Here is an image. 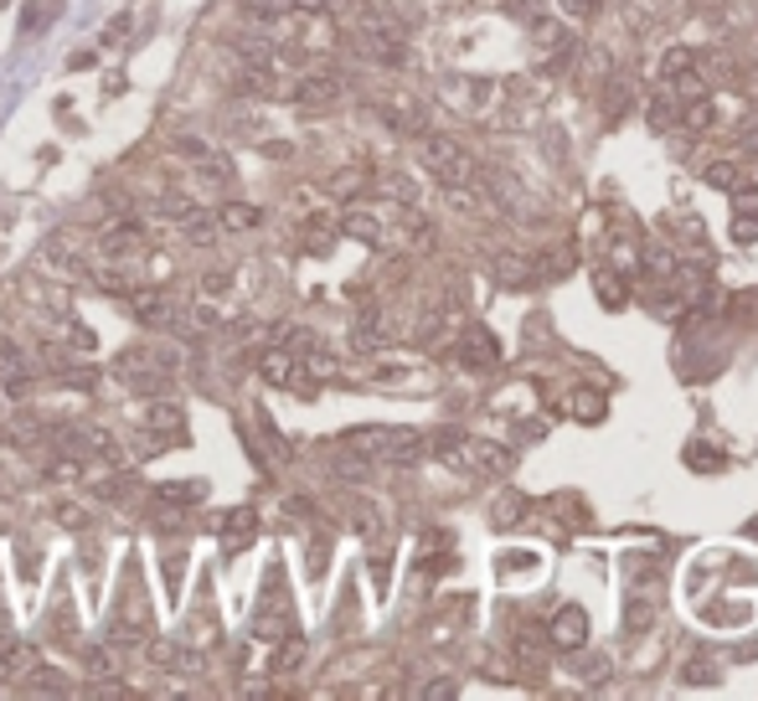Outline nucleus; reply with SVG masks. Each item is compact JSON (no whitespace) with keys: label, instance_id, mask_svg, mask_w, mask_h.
<instances>
[{"label":"nucleus","instance_id":"nucleus-1","mask_svg":"<svg viewBox=\"0 0 758 701\" xmlns=\"http://www.w3.org/2000/svg\"><path fill=\"white\" fill-rule=\"evenodd\" d=\"M341 448L346 454H356V459H367V465H413V459H424L428 454V433L418 429H351L346 439H341Z\"/></svg>","mask_w":758,"mask_h":701},{"label":"nucleus","instance_id":"nucleus-2","mask_svg":"<svg viewBox=\"0 0 758 701\" xmlns=\"http://www.w3.org/2000/svg\"><path fill=\"white\" fill-rule=\"evenodd\" d=\"M418 165H424L439 186H465V181H480V160L469 156L460 139H449V135H424V139H418Z\"/></svg>","mask_w":758,"mask_h":701},{"label":"nucleus","instance_id":"nucleus-3","mask_svg":"<svg viewBox=\"0 0 758 701\" xmlns=\"http://www.w3.org/2000/svg\"><path fill=\"white\" fill-rule=\"evenodd\" d=\"M124 305H130V315H135L145 331H186L181 299L171 290H160V284H135V290L124 294Z\"/></svg>","mask_w":758,"mask_h":701},{"label":"nucleus","instance_id":"nucleus-4","mask_svg":"<svg viewBox=\"0 0 758 701\" xmlns=\"http://www.w3.org/2000/svg\"><path fill=\"white\" fill-rule=\"evenodd\" d=\"M351 47H356L367 62H377V67H403V62H408V37H403L392 21H382V16L362 21V26H356V37H351Z\"/></svg>","mask_w":758,"mask_h":701},{"label":"nucleus","instance_id":"nucleus-5","mask_svg":"<svg viewBox=\"0 0 758 701\" xmlns=\"http://www.w3.org/2000/svg\"><path fill=\"white\" fill-rule=\"evenodd\" d=\"M150 635H156L150 604H145V593L130 583V588H124V604H119L114 619H109V644H145Z\"/></svg>","mask_w":758,"mask_h":701},{"label":"nucleus","instance_id":"nucleus-6","mask_svg":"<svg viewBox=\"0 0 758 701\" xmlns=\"http://www.w3.org/2000/svg\"><path fill=\"white\" fill-rule=\"evenodd\" d=\"M58 444L68 454H78V459H98V465H114L119 459V439L109 429H98V423H62Z\"/></svg>","mask_w":758,"mask_h":701},{"label":"nucleus","instance_id":"nucleus-7","mask_svg":"<svg viewBox=\"0 0 758 701\" xmlns=\"http://www.w3.org/2000/svg\"><path fill=\"white\" fill-rule=\"evenodd\" d=\"M258 377L269 382V388H310V377H305V367H299V356L284 346H269L264 356H258Z\"/></svg>","mask_w":758,"mask_h":701},{"label":"nucleus","instance_id":"nucleus-8","mask_svg":"<svg viewBox=\"0 0 758 701\" xmlns=\"http://www.w3.org/2000/svg\"><path fill=\"white\" fill-rule=\"evenodd\" d=\"M341 233L356 237V243H371V248H382V243H392V227L382 212H371V207H356L351 201L346 212H341Z\"/></svg>","mask_w":758,"mask_h":701},{"label":"nucleus","instance_id":"nucleus-9","mask_svg":"<svg viewBox=\"0 0 758 701\" xmlns=\"http://www.w3.org/2000/svg\"><path fill=\"white\" fill-rule=\"evenodd\" d=\"M547 640L558 644V650H567V655H573V650H584V644H588V614L578 604L558 608L552 624H547Z\"/></svg>","mask_w":758,"mask_h":701},{"label":"nucleus","instance_id":"nucleus-10","mask_svg":"<svg viewBox=\"0 0 758 701\" xmlns=\"http://www.w3.org/2000/svg\"><path fill=\"white\" fill-rule=\"evenodd\" d=\"M335 98H341V78H331V73H305L290 88V103H299V109H331Z\"/></svg>","mask_w":758,"mask_h":701},{"label":"nucleus","instance_id":"nucleus-11","mask_svg":"<svg viewBox=\"0 0 758 701\" xmlns=\"http://www.w3.org/2000/svg\"><path fill=\"white\" fill-rule=\"evenodd\" d=\"M454 356H460V367H469V371L501 367V346H496V335L490 331H465L460 335V346H454Z\"/></svg>","mask_w":758,"mask_h":701},{"label":"nucleus","instance_id":"nucleus-12","mask_svg":"<svg viewBox=\"0 0 758 701\" xmlns=\"http://www.w3.org/2000/svg\"><path fill=\"white\" fill-rule=\"evenodd\" d=\"M175 233L186 237V243H192V248H212L217 237H222V227H217V212L212 207H186V212L175 217Z\"/></svg>","mask_w":758,"mask_h":701},{"label":"nucleus","instance_id":"nucleus-13","mask_svg":"<svg viewBox=\"0 0 758 701\" xmlns=\"http://www.w3.org/2000/svg\"><path fill=\"white\" fill-rule=\"evenodd\" d=\"M377 119L398 130V135H424V103L418 98H382L377 103Z\"/></svg>","mask_w":758,"mask_h":701},{"label":"nucleus","instance_id":"nucleus-14","mask_svg":"<svg viewBox=\"0 0 758 701\" xmlns=\"http://www.w3.org/2000/svg\"><path fill=\"white\" fill-rule=\"evenodd\" d=\"M41 263H47V269H58V273H68V279H88V258L73 248V237H68V233L47 237V248H41Z\"/></svg>","mask_w":758,"mask_h":701},{"label":"nucleus","instance_id":"nucleus-15","mask_svg":"<svg viewBox=\"0 0 758 701\" xmlns=\"http://www.w3.org/2000/svg\"><path fill=\"white\" fill-rule=\"evenodd\" d=\"M150 429H156V444H186V413L166 403V392L150 397Z\"/></svg>","mask_w":758,"mask_h":701},{"label":"nucleus","instance_id":"nucleus-16","mask_svg":"<svg viewBox=\"0 0 758 701\" xmlns=\"http://www.w3.org/2000/svg\"><path fill=\"white\" fill-rule=\"evenodd\" d=\"M392 237H403L408 248H433V243H439V227H433L424 212L403 207V212H398V222H392Z\"/></svg>","mask_w":758,"mask_h":701},{"label":"nucleus","instance_id":"nucleus-17","mask_svg":"<svg viewBox=\"0 0 758 701\" xmlns=\"http://www.w3.org/2000/svg\"><path fill=\"white\" fill-rule=\"evenodd\" d=\"M258 222H264V212L248 207V201H222V207H217V227H222V233H253Z\"/></svg>","mask_w":758,"mask_h":701},{"label":"nucleus","instance_id":"nucleus-18","mask_svg":"<svg viewBox=\"0 0 758 701\" xmlns=\"http://www.w3.org/2000/svg\"><path fill=\"white\" fill-rule=\"evenodd\" d=\"M196 165V181H207V186H217V192H228L237 181V171H233V160L228 156H217V150H207L201 160H192Z\"/></svg>","mask_w":758,"mask_h":701},{"label":"nucleus","instance_id":"nucleus-19","mask_svg":"<svg viewBox=\"0 0 758 701\" xmlns=\"http://www.w3.org/2000/svg\"><path fill=\"white\" fill-rule=\"evenodd\" d=\"M594 290H599V299H603V305H609V310H624V305H629V290H624V273H620V269H609V263H603V269L594 273Z\"/></svg>","mask_w":758,"mask_h":701},{"label":"nucleus","instance_id":"nucleus-20","mask_svg":"<svg viewBox=\"0 0 758 701\" xmlns=\"http://www.w3.org/2000/svg\"><path fill=\"white\" fill-rule=\"evenodd\" d=\"M83 671H88L94 681H109V676H119L114 650H109V644H83Z\"/></svg>","mask_w":758,"mask_h":701},{"label":"nucleus","instance_id":"nucleus-21","mask_svg":"<svg viewBox=\"0 0 758 701\" xmlns=\"http://www.w3.org/2000/svg\"><path fill=\"white\" fill-rule=\"evenodd\" d=\"M290 629H294V624L284 619V614H273V608H258V614H253V635H258L264 644H279Z\"/></svg>","mask_w":758,"mask_h":701},{"label":"nucleus","instance_id":"nucleus-22","mask_svg":"<svg viewBox=\"0 0 758 701\" xmlns=\"http://www.w3.org/2000/svg\"><path fill=\"white\" fill-rule=\"evenodd\" d=\"M26 371H32V356H26L11 335H0V382H5V377H26Z\"/></svg>","mask_w":758,"mask_h":701},{"label":"nucleus","instance_id":"nucleus-23","mask_svg":"<svg viewBox=\"0 0 758 701\" xmlns=\"http://www.w3.org/2000/svg\"><path fill=\"white\" fill-rule=\"evenodd\" d=\"M273 346L294 350V356H305V350L320 346V335L310 331V325H279V335H273Z\"/></svg>","mask_w":758,"mask_h":701},{"label":"nucleus","instance_id":"nucleus-24","mask_svg":"<svg viewBox=\"0 0 758 701\" xmlns=\"http://www.w3.org/2000/svg\"><path fill=\"white\" fill-rule=\"evenodd\" d=\"M681 681L712 686V681H718V661H712V655H701V650H692V655L681 661Z\"/></svg>","mask_w":758,"mask_h":701},{"label":"nucleus","instance_id":"nucleus-25","mask_svg":"<svg viewBox=\"0 0 758 701\" xmlns=\"http://www.w3.org/2000/svg\"><path fill=\"white\" fill-rule=\"evenodd\" d=\"M299 661H305V640H299V635H294V629H290V635L279 640V655H273V665H269V671H273V676H290V671H294V665H299Z\"/></svg>","mask_w":758,"mask_h":701},{"label":"nucleus","instance_id":"nucleus-26","mask_svg":"<svg viewBox=\"0 0 758 701\" xmlns=\"http://www.w3.org/2000/svg\"><path fill=\"white\" fill-rule=\"evenodd\" d=\"M335 237V222L331 217H305V248H315V254H326Z\"/></svg>","mask_w":758,"mask_h":701},{"label":"nucleus","instance_id":"nucleus-27","mask_svg":"<svg viewBox=\"0 0 758 701\" xmlns=\"http://www.w3.org/2000/svg\"><path fill=\"white\" fill-rule=\"evenodd\" d=\"M207 495V485H160L156 501L160 506H192V501H201Z\"/></svg>","mask_w":758,"mask_h":701},{"label":"nucleus","instance_id":"nucleus-28","mask_svg":"<svg viewBox=\"0 0 758 701\" xmlns=\"http://www.w3.org/2000/svg\"><path fill=\"white\" fill-rule=\"evenodd\" d=\"M686 67H697V52H686V47H671L661 58V83H671V78H681Z\"/></svg>","mask_w":758,"mask_h":701},{"label":"nucleus","instance_id":"nucleus-29","mask_svg":"<svg viewBox=\"0 0 758 701\" xmlns=\"http://www.w3.org/2000/svg\"><path fill=\"white\" fill-rule=\"evenodd\" d=\"M196 290L207 294V299H222V294L233 290V273H228V269H207L201 279H196Z\"/></svg>","mask_w":758,"mask_h":701},{"label":"nucleus","instance_id":"nucleus-30","mask_svg":"<svg viewBox=\"0 0 758 701\" xmlns=\"http://www.w3.org/2000/svg\"><path fill=\"white\" fill-rule=\"evenodd\" d=\"M362 186H367V175H362V171H335L331 181H326V192H331V196H356Z\"/></svg>","mask_w":758,"mask_h":701},{"label":"nucleus","instance_id":"nucleus-31","mask_svg":"<svg viewBox=\"0 0 758 701\" xmlns=\"http://www.w3.org/2000/svg\"><path fill=\"white\" fill-rule=\"evenodd\" d=\"M58 382L68 392H94L98 388V371L88 367V371H73V367H58Z\"/></svg>","mask_w":758,"mask_h":701},{"label":"nucleus","instance_id":"nucleus-32","mask_svg":"<svg viewBox=\"0 0 758 701\" xmlns=\"http://www.w3.org/2000/svg\"><path fill=\"white\" fill-rule=\"evenodd\" d=\"M382 192H388L392 201H403V207H413V201H418V186H413L408 175H382Z\"/></svg>","mask_w":758,"mask_h":701},{"label":"nucleus","instance_id":"nucleus-33","mask_svg":"<svg viewBox=\"0 0 758 701\" xmlns=\"http://www.w3.org/2000/svg\"><path fill=\"white\" fill-rule=\"evenodd\" d=\"M207 150H212V139H196V135L171 139V156H181V160H201Z\"/></svg>","mask_w":758,"mask_h":701},{"label":"nucleus","instance_id":"nucleus-34","mask_svg":"<svg viewBox=\"0 0 758 701\" xmlns=\"http://www.w3.org/2000/svg\"><path fill=\"white\" fill-rule=\"evenodd\" d=\"M351 526H356L362 537H377V531H382V516H377V506H356L351 511Z\"/></svg>","mask_w":758,"mask_h":701},{"label":"nucleus","instance_id":"nucleus-35","mask_svg":"<svg viewBox=\"0 0 758 701\" xmlns=\"http://www.w3.org/2000/svg\"><path fill=\"white\" fill-rule=\"evenodd\" d=\"M707 186L733 192V186H738V165H733V160H728V165H707Z\"/></svg>","mask_w":758,"mask_h":701},{"label":"nucleus","instance_id":"nucleus-36","mask_svg":"<svg viewBox=\"0 0 758 701\" xmlns=\"http://www.w3.org/2000/svg\"><path fill=\"white\" fill-rule=\"evenodd\" d=\"M516 655H522L526 665H542V644H537V635H531V629H522V635H516Z\"/></svg>","mask_w":758,"mask_h":701},{"label":"nucleus","instance_id":"nucleus-37","mask_svg":"<svg viewBox=\"0 0 758 701\" xmlns=\"http://www.w3.org/2000/svg\"><path fill=\"white\" fill-rule=\"evenodd\" d=\"M624 624H629V629H640V624H650V604H645L640 593H629V604H624Z\"/></svg>","mask_w":758,"mask_h":701},{"label":"nucleus","instance_id":"nucleus-38","mask_svg":"<svg viewBox=\"0 0 758 701\" xmlns=\"http://www.w3.org/2000/svg\"><path fill=\"white\" fill-rule=\"evenodd\" d=\"M599 5H603V0H563V16H578V21H584V16H594Z\"/></svg>","mask_w":758,"mask_h":701},{"label":"nucleus","instance_id":"nucleus-39","mask_svg":"<svg viewBox=\"0 0 758 701\" xmlns=\"http://www.w3.org/2000/svg\"><path fill=\"white\" fill-rule=\"evenodd\" d=\"M248 531H253V516H248V511H237V516H233V526H228V542H243V537H248Z\"/></svg>","mask_w":758,"mask_h":701},{"label":"nucleus","instance_id":"nucleus-40","mask_svg":"<svg viewBox=\"0 0 758 701\" xmlns=\"http://www.w3.org/2000/svg\"><path fill=\"white\" fill-rule=\"evenodd\" d=\"M686 454H692V465H707V469L722 465V454H718V448H707V444H692Z\"/></svg>","mask_w":758,"mask_h":701},{"label":"nucleus","instance_id":"nucleus-41","mask_svg":"<svg viewBox=\"0 0 758 701\" xmlns=\"http://www.w3.org/2000/svg\"><path fill=\"white\" fill-rule=\"evenodd\" d=\"M181 573H186V557H181V552L166 557V583H171V593H175V583H181Z\"/></svg>","mask_w":758,"mask_h":701},{"label":"nucleus","instance_id":"nucleus-42","mask_svg":"<svg viewBox=\"0 0 758 701\" xmlns=\"http://www.w3.org/2000/svg\"><path fill=\"white\" fill-rule=\"evenodd\" d=\"M68 67H73V73H78V67H94V52H73V58H68Z\"/></svg>","mask_w":758,"mask_h":701},{"label":"nucleus","instance_id":"nucleus-43","mask_svg":"<svg viewBox=\"0 0 758 701\" xmlns=\"http://www.w3.org/2000/svg\"><path fill=\"white\" fill-rule=\"evenodd\" d=\"M578 413H584V418H599V403H594V397L584 392V397H578Z\"/></svg>","mask_w":758,"mask_h":701},{"label":"nucleus","instance_id":"nucleus-44","mask_svg":"<svg viewBox=\"0 0 758 701\" xmlns=\"http://www.w3.org/2000/svg\"><path fill=\"white\" fill-rule=\"evenodd\" d=\"M0 629H11V624H5V608H0Z\"/></svg>","mask_w":758,"mask_h":701},{"label":"nucleus","instance_id":"nucleus-45","mask_svg":"<svg viewBox=\"0 0 758 701\" xmlns=\"http://www.w3.org/2000/svg\"><path fill=\"white\" fill-rule=\"evenodd\" d=\"M748 537H758V521H754V526H748Z\"/></svg>","mask_w":758,"mask_h":701}]
</instances>
